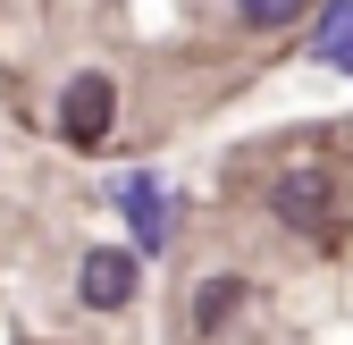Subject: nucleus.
<instances>
[{"instance_id": "f257e3e1", "label": "nucleus", "mask_w": 353, "mask_h": 345, "mask_svg": "<svg viewBox=\"0 0 353 345\" xmlns=\"http://www.w3.org/2000/svg\"><path fill=\"white\" fill-rule=\"evenodd\" d=\"M110 118H118V93H110V76H68V93H59V135L76 152H93L110 135Z\"/></svg>"}, {"instance_id": "f03ea898", "label": "nucleus", "mask_w": 353, "mask_h": 345, "mask_svg": "<svg viewBox=\"0 0 353 345\" xmlns=\"http://www.w3.org/2000/svg\"><path fill=\"white\" fill-rule=\"evenodd\" d=\"M135 253H126V244H93V253H84V270H76V295H84V304H93V312H126V304H135Z\"/></svg>"}, {"instance_id": "7ed1b4c3", "label": "nucleus", "mask_w": 353, "mask_h": 345, "mask_svg": "<svg viewBox=\"0 0 353 345\" xmlns=\"http://www.w3.org/2000/svg\"><path fill=\"white\" fill-rule=\"evenodd\" d=\"M118 219H126V236H135L143 253H160V244H168V186L143 177V168L118 177Z\"/></svg>"}, {"instance_id": "20e7f679", "label": "nucleus", "mask_w": 353, "mask_h": 345, "mask_svg": "<svg viewBox=\"0 0 353 345\" xmlns=\"http://www.w3.org/2000/svg\"><path fill=\"white\" fill-rule=\"evenodd\" d=\"M312 59L353 76V0H328V9H320V26H312Z\"/></svg>"}, {"instance_id": "39448f33", "label": "nucleus", "mask_w": 353, "mask_h": 345, "mask_svg": "<svg viewBox=\"0 0 353 345\" xmlns=\"http://www.w3.org/2000/svg\"><path fill=\"white\" fill-rule=\"evenodd\" d=\"M320 194H328L320 177H286V186H278V219H286V228H320V219H328Z\"/></svg>"}, {"instance_id": "423d86ee", "label": "nucleus", "mask_w": 353, "mask_h": 345, "mask_svg": "<svg viewBox=\"0 0 353 345\" xmlns=\"http://www.w3.org/2000/svg\"><path fill=\"white\" fill-rule=\"evenodd\" d=\"M236 304H244V286H236V278H210V286L194 295V328H228Z\"/></svg>"}, {"instance_id": "0eeeda50", "label": "nucleus", "mask_w": 353, "mask_h": 345, "mask_svg": "<svg viewBox=\"0 0 353 345\" xmlns=\"http://www.w3.org/2000/svg\"><path fill=\"white\" fill-rule=\"evenodd\" d=\"M303 9H312V0H236V17H244L252 34H278V26H294Z\"/></svg>"}]
</instances>
